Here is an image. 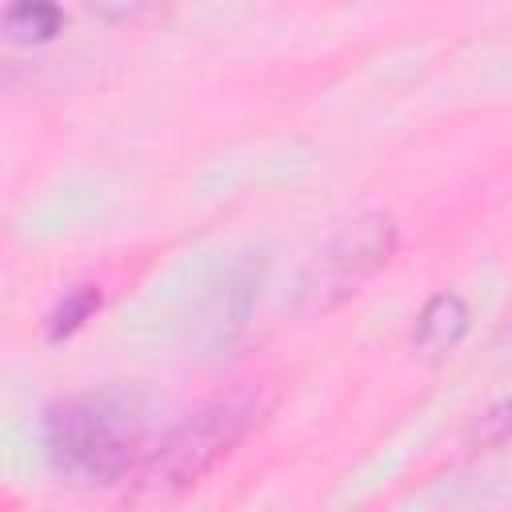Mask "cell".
I'll return each instance as SVG.
<instances>
[{"instance_id":"obj_1","label":"cell","mask_w":512,"mask_h":512,"mask_svg":"<svg viewBox=\"0 0 512 512\" xmlns=\"http://www.w3.org/2000/svg\"><path fill=\"white\" fill-rule=\"evenodd\" d=\"M144 444V420L132 404L112 396H80L48 416V452L52 460L80 476L84 484L120 480Z\"/></svg>"},{"instance_id":"obj_2","label":"cell","mask_w":512,"mask_h":512,"mask_svg":"<svg viewBox=\"0 0 512 512\" xmlns=\"http://www.w3.org/2000/svg\"><path fill=\"white\" fill-rule=\"evenodd\" d=\"M256 416V404L248 396H232V400H220L204 412H196L188 424H180L168 444L156 452L152 468L144 472L148 488H184V484H196V476H204L236 440L240 432L252 424Z\"/></svg>"},{"instance_id":"obj_3","label":"cell","mask_w":512,"mask_h":512,"mask_svg":"<svg viewBox=\"0 0 512 512\" xmlns=\"http://www.w3.org/2000/svg\"><path fill=\"white\" fill-rule=\"evenodd\" d=\"M4 20L16 40H48L60 28V8L52 0H12Z\"/></svg>"},{"instance_id":"obj_4","label":"cell","mask_w":512,"mask_h":512,"mask_svg":"<svg viewBox=\"0 0 512 512\" xmlns=\"http://www.w3.org/2000/svg\"><path fill=\"white\" fill-rule=\"evenodd\" d=\"M88 8H92V12H100V16H108V20L136 24V20L152 16V12H160V8H164V0H88Z\"/></svg>"},{"instance_id":"obj_5","label":"cell","mask_w":512,"mask_h":512,"mask_svg":"<svg viewBox=\"0 0 512 512\" xmlns=\"http://www.w3.org/2000/svg\"><path fill=\"white\" fill-rule=\"evenodd\" d=\"M96 300H100V296H96L92 288H84V292H80L76 300H68V304H64L60 312H56V324H52V336H60V332H68V328H76V324H80V320H84V316H88V312L96 308Z\"/></svg>"}]
</instances>
